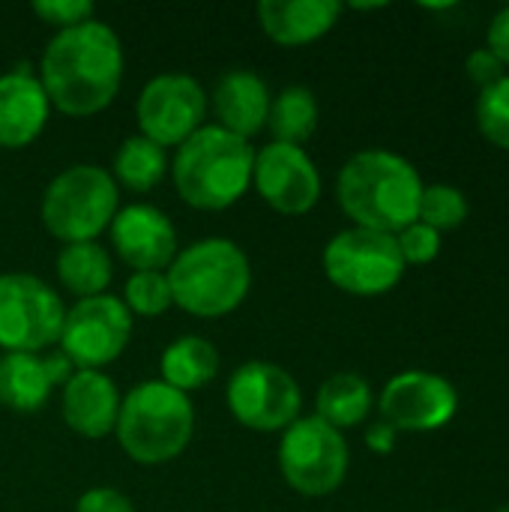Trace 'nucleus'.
<instances>
[{
  "label": "nucleus",
  "mask_w": 509,
  "mask_h": 512,
  "mask_svg": "<svg viewBox=\"0 0 509 512\" xmlns=\"http://www.w3.org/2000/svg\"><path fill=\"white\" fill-rule=\"evenodd\" d=\"M36 78L51 108L66 117H93L120 93V36L99 18H90L72 30H60L45 45Z\"/></svg>",
  "instance_id": "obj_1"
},
{
  "label": "nucleus",
  "mask_w": 509,
  "mask_h": 512,
  "mask_svg": "<svg viewBox=\"0 0 509 512\" xmlns=\"http://www.w3.org/2000/svg\"><path fill=\"white\" fill-rule=\"evenodd\" d=\"M423 186L420 171L405 156L393 150H360L336 177V201L354 228L399 234L417 222Z\"/></svg>",
  "instance_id": "obj_2"
},
{
  "label": "nucleus",
  "mask_w": 509,
  "mask_h": 512,
  "mask_svg": "<svg viewBox=\"0 0 509 512\" xmlns=\"http://www.w3.org/2000/svg\"><path fill=\"white\" fill-rule=\"evenodd\" d=\"M255 150L222 126H201L171 159L177 195L195 210H228L252 186Z\"/></svg>",
  "instance_id": "obj_3"
},
{
  "label": "nucleus",
  "mask_w": 509,
  "mask_h": 512,
  "mask_svg": "<svg viewBox=\"0 0 509 512\" xmlns=\"http://www.w3.org/2000/svg\"><path fill=\"white\" fill-rule=\"evenodd\" d=\"M171 300L192 318H225L249 297V255L228 237H204L171 261L165 270Z\"/></svg>",
  "instance_id": "obj_4"
},
{
  "label": "nucleus",
  "mask_w": 509,
  "mask_h": 512,
  "mask_svg": "<svg viewBox=\"0 0 509 512\" xmlns=\"http://www.w3.org/2000/svg\"><path fill=\"white\" fill-rule=\"evenodd\" d=\"M117 444L138 465H168L195 435V408L186 393L156 381L135 384L117 414Z\"/></svg>",
  "instance_id": "obj_5"
},
{
  "label": "nucleus",
  "mask_w": 509,
  "mask_h": 512,
  "mask_svg": "<svg viewBox=\"0 0 509 512\" xmlns=\"http://www.w3.org/2000/svg\"><path fill=\"white\" fill-rule=\"evenodd\" d=\"M120 210V189L111 171L99 165H69L63 168L42 195L39 216L45 231L63 246L93 243Z\"/></svg>",
  "instance_id": "obj_6"
},
{
  "label": "nucleus",
  "mask_w": 509,
  "mask_h": 512,
  "mask_svg": "<svg viewBox=\"0 0 509 512\" xmlns=\"http://www.w3.org/2000/svg\"><path fill=\"white\" fill-rule=\"evenodd\" d=\"M351 453L348 441L339 429L327 426L324 420L297 417L279 441V471L282 480L306 495V498H324L333 495L345 477H348Z\"/></svg>",
  "instance_id": "obj_7"
},
{
  "label": "nucleus",
  "mask_w": 509,
  "mask_h": 512,
  "mask_svg": "<svg viewBox=\"0 0 509 512\" xmlns=\"http://www.w3.org/2000/svg\"><path fill=\"white\" fill-rule=\"evenodd\" d=\"M321 264L327 279L351 297L390 294L408 270L393 234L354 225L330 237Z\"/></svg>",
  "instance_id": "obj_8"
},
{
  "label": "nucleus",
  "mask_w": 509,
  "mask_h": 512,
  "mask_svg": "<svg viewBox=\"0 0 509 512\" xmlns=\"http://www.w3.org/2000/svg\"><path fill=\"white\" fill-rule=\"evenodd\" d=\"M66 306L33 273L0 276V348L6 354H42L57 345Z\"/></svg>",
  "instance_id": "obj_9"
},
{
  "label": "nucleus",
  "mask_w": 509,
  "mask_h": 512,
  "mask_svg": "<svg viewBox=\"0 0 509 512\" xmlns=\"http://www.w3.org/2000/svg\"><path fill=\"white\" fill-rule=\"evenodd\" d=\"M132 336V315L114 294H99L90 300H75L66 309L57 351L75 366L102 372L111 366L129 345Z\"/></svg>",
  "instance_id": "obj_10"
},
{
  "label": "nucleus",
  "mask_w": 509,
  "mask_h": 512,
  "mask_svg": "<svg viewBox=\"0 0 509 512\" xmlns=\"http://www.w3.org/2000/svg\"><path fill=\"white\" fill-rule=\"evenodd\" d=\"M231 417L252 432H285L303 408L297 378L267 360L243 363L225 390Z\"/></svg>",
  "instance_id": "obj_11"
},
{
  "label": "nucleus",
  "mask_w": 509,
  "mask_h": 512,
  "mask_svg": "<svg viewBox=\"0 0 509 512\" xmlns=\"http://www.w3.org/2000/svg\"><path fill=\"white\" fill-rule=\"evenodd\" d=\"M204 117L207 93L192 75L183 72H162L150 78L135 102L138 135L159 144L162 150H177L204 126Z\"/></svg>",
  "instance_id": "obj_12"
},
{
  "label": "nucleus",
  "mask_w": 509,
  "mask_h": 512,
  "mask_svg": "<svg viewBox=\"0 0 509 512\" xmlns=\"http://www.w3.org/2000/svg\"><path fill=\"white\" fill-rule=\"evenodd\" d=\"M378 411L396 432H435L456 417L459 393L453 381L438 372L408 369L384 384Z\"/></svg>",
  "instance_id": "obj_13"
},
{
  "label": "nucleus",
  "mask_w": 509,
  "mask_h": 512,
  "mask_svg": "<svg viewBox=\"0 0 509 512\" xmlns=\"http://www.w3.org/2000/svg\"><path fill=\"white\" fill-rule=\"evenodd\" d=\"M252 186L282 216H306L321 198V174L303 147L270 141L255 150Z\"/></svg>",
  "instance_id": "obj_14"
},
{
  "label": "nucleus",
  "mask_w": 509,
  "mask_h": 512,
  "mask_svg": "<svg viewBox=\"0 0 509 512\" xmlns=\"http://www.w3.org/2000/svg\"><path fill=\"white\" fill-rule=\"evenodd\" d=\"M117 258L132 273H165L177 258V228L153 204H126L108 225Z\"/></svg>",
  "instance_id": "obj_15"
},
{
  "label": "nucleus",
  "mask_w": 509,
  "mask_h": 512,
  "mask_svg": "<svg viewBox=\"0 0 509 512\" xmlns=\"http://www.w3.org/2000/svg\"><path fill=\"white\" fill-rule=\"evenodd\" d=\"M120 390L105 372H90V369H75V375L63 384V399L60 411L66 426L87 438L99 441L114 432L117 414H120Z\"/></svg>",
  "instance_id": "obj_16"
},
{
  "label": "nucleus",
  "mask_w": 509,
  "mask_h": 512,
  "mask_svg": "<svg viewBox=\"0 0 509 512\" xmlns=\"http://www.w3.org/2000/svg\"><path fill=\"white\" fill-rule=\"evenodd\" d=\"M270 102L273 96L267 90V81L252 69L225 72L207 96V108L216 114V126L243 141H249L267 126Z\"/></svg>",
  "instance_id": "obj_17"
},
{
  "label": "nucleus",
  "mask_w": 509,
  "mask_h": 512,
  "mask_svg": "<svg viewBox=\"0 0 509 512\" xmlns=\"http://www.w3.org/2000/svg\"><path fill=\"white\" fill-rule=\"evenodd\" d=\"M48 114V96L30 69L0 75V150L30 147L42 135Z\"/></svg>",
  "instance_id": "obj_18"
},
{
  "label": "nucleus",
  "mask_w": 509,
  "mask_h": 512,
  "mask_svg": "<svg viewBox=\"0 0 509 512\" xmlns=\"http://www.w3.org/2000/svg\"><path fill=\"white\" fill-rule=\"evenodd\" d=\"M255 15L267 39H273L282 48H300V45L318 42L336 27L342 15V3L336 0H261Z\"/></svg>",
  "instance_id": "obj_19"
},
{
  "label": "nucleus",
  "mask_w": 509,
  "mask_h": 512,
  "mask_svg": "<svg viewBox=\"0 0 509 512\" xmlns=\"http://www.w3.org/2000/svg\"><path fill=\"white\" fill-rule=\"evenodd\" d=\"M54 384L39 354L0 357V405L15 414H36L45 408Z\"/></svg>",
  "instance_id": "obj_20"
},
{
  "label": "nucleus",
  "mask_w": 509,
  "mask_h": 512,
  "mask_svg": "<svg viewBox=\"0 0 509 512\" xmlns=\"http://www.w3.org/2000/svg\"><path fill=\"white\" fill-rule=\"evenodd\" d=\"M372 408H375L372 387L357 372L330 375L315 396V417L339 432L360 426L372 414Z\"/></svg>",
  "instance_id": "obj_21"
},
{
  "label": "nucleus",
  "mask_w": 509,
  "mask_h": 512,
  "mask_svg": "<svg viewBox=\"0 0 509 512\" xmlns=\"http://www.w3.org/2000/svg\"><path fill=\"white\" fill-rule=\"evenodd\" d=\"M159 372H162V378H159L162 384L189 396L192 390H201L216 378L219 351L213 342H207L201 336H180L177 342H171L162 351Z\"/></svg>",
  "instance_id": "obj_22"
},
{
  "label": "nucleus",
  "mask_w": 509,
  "mask_h": 512,
  "mask_svg": "<svg viewBox=\"0 0 509 512\" xmlns=\"http://www.w3.org/2000/svg\"><path fill=\"white\" fill-rule=\"evenodd\" d=\"M111 276H114L111 255L96 240L63 246L57 255V279L75 300L108 294Z\"/></svg>",
  "instance_id": "obj_23"
},
{
  "label": "nucleus",
  "mask_w": 509,
  "mask_h": 512,
  "mask_svg": "<svg viewBox=\"0 0 509 512\" xmlns=\"http://www.w3.org/2000/svg\"><path fill=\"white\" fill-rule=\"evenodd\" d=\"M267 129L273 141L303 147L318 129V99L309 87L291 84L270 102Z\"/></svg>",
  "instance_id": "obj_24"
},
{
  "label": "nucleus",
  "mask_w": 509,
  "mask_h": 512,
  "mask_svg": "<svg viewBox=\"0 0 509 512\" xmlns=\"http://www.w3.org/2000/svg\"><path fill=\"white\" fill-rule=\"evenodd\" d=\"M165 174H168V150L147 141L144 135L126 138L114 153L111 177L117 189L123 186L129 192H150L162 183Z\"/></svg>",
  "instance_id": "obj_25"
},
{
  "label": "nucleus",
  "mask_w": 509,
  "mask_h": 512,
  "mask_svg": "<svg viewBox=\"0 0 509 512\" xmlns=\"http://www.w3.org/2000/svg\"><path fill=\"white\" fill-rule=\"evenodd\" d=\"M471 213V204L465 198V192L453 183H429L423 186V195H420V210H417V219L429 228H435L438 234L441 231H453L459 225H465Z\"/></svg>",
  "instance_id": "obj_26"
},
{
  "label": "nucleus",
  "mask_w": 509,
  "mask_h": 512,
  "mask_svg": "<svg viewBox=\"0 0 509 512\" xmlns=\"http://www.w3.org/2000/svg\"><path fill=\"white\" fill-rule=\"evenodd\" d=\"M474 114H477L480 135L489 144L509 150V75L495 81L492 87L480 90Z\"/></svg>",
  "instance_id": "obj_27"
},
{
  "label": "nucleus",
  "mask_w": 509,
  "mask_h": 512,
  "mask_svg": "<svg viewBox=\"0 0 509 512\" xmlns=\"http://www.w3.org/2000/svg\"><path fill=\"white\" fill-rule=\"evenodd\" d=\"M123 306L129 309V315H141V318L165 315L174 306L168 276L165 273H132L123 288Z\"/></svg>",
  "instance_id": "obj_28"
},
{
  "label": "nucleus",
  "mask_w": 509,
  "mask_h": 512,
  "mask_svg": "<svg viewBox=\"0 0 509 512\" xmlns=\"http://www.w3.org/2000/svg\"><path fill=\"white\" fill-rule=\"evenodd\" d=\"M396 237L399 255L405 261V267H426L441 255V234L429 225H423L420 219L411 222L408 228H402Z\"/></svg>",
  "instance_id": "obj_29"
},
{
  "label": "nucleus",
  "mask_w": 509,
  "mask_h": 512,
  "mask_svg": "<svg viewBox=\"0 0 509 512\" xmlns=\"http://www.w3.org/2000/svg\"><path fill=\"white\" fill-rule=\"evenodd\" d=\"M33 15L54 27L57 33L60 30H72L84 21L93 18V3L90 0H36L33 3Z\"/></svg>",
  "instance_id": "obj_30"
},
{
  "label": "nucleus",
  "mask_w": 509,
  "mask_h": 512,
  "mask_svg": "<svg viewBox=\"0 0 509 512\" xmlns=\"http://www.w3.org/2000/svg\"><path fill=\"white\" fill-rule=\"evenodd\" d=\"M465 72H468V78L480 87V90H486V87H492L495 81H501L504 75H509L507 66L483 45V48H474L471 54H468V60H465Z\"/></svg>",
  "instance_id": "obj_31"
},
{
  "label": "nucleus",
  "mask_w": 509,
  "mask_h": 512,
  "mask_svg": "<svg viewBox=\"0 0 509 512\" xmlns=\"http://www.w3.org/2000/svg\"><path fill=\"white\" fill-rule=\"evenodd\" d=\"M75 512H135L132 501L117 489H90L78 498Z\"/></svg>",
  "instance_id": "obj_32"
},
{
  "label": "nucleus",
  "mask_w": 509,
  "mask_h": 512,
  "mask_svg": "<svg viewBox=\"0 0 509 512\" xmlns=\"http://www.w3.org/2000/svg\"><path fill=\"white\" fill-rule=\"evenodd\" d=\"M486 48L509 69V6H504L486 30Z\"/></svg>",
  "instance_id": "obj_33"
},
{
  "label": "nucleus",
  "mask_w": 509,
  "mask_h": 512,
  "mask_svg": "<svg viewBox=\"0 0 509 512\" xmlns=\"http://www.w3.org/2000/svg\"><path fill=\"white\" fill-rule=\"evenodd\" d=\"M396 441H399V432L384 420H378L366 429V447L378 456H390L396 450Z\"/></svg>",
  "instance_id": "obj_34"
},
{
  "label": "nucleus",
  "mask_w": 509,
  "mask_h": 512,
  "mask_svg": "<svg viewBox=\"0 0 509 512\" xmlns=\"http://www.w3.org/2000/svg\"><path fill=\"white\" fill-rule=\"evenodd\" d=\"M495 512H509V504H504V507H498V510Z\"/></svg>",
  "instance_id": "obj_35"
}]
</instances>
